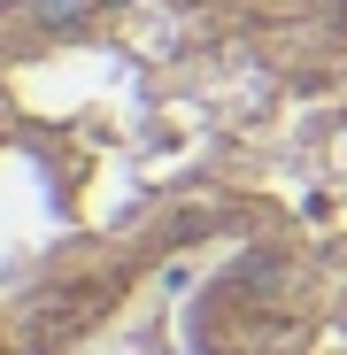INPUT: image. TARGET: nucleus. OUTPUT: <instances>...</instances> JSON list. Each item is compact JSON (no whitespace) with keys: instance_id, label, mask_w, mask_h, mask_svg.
Listing matches in <instances>:
<instances>
[{"instance_id":"1","label":"nucleus","mask_w":347,"mask_h":355,"mask_svg":"<svg viewBox=\"0 0 347 355\" xmlns=\"http://www.w3.org/2000/svg\"><path fill=\"white\" fill-rule=\"evenodd\" d=\"M85 8H93V0H31V16H39V24H78Z\"/></svg>"}]
</instances>
